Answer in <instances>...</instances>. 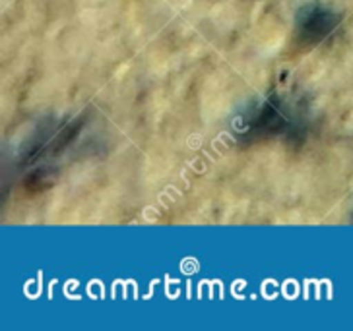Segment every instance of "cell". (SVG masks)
Returning a JSON list of instances; mask_svg holds the SVG:
<instances>
[{
    "label": "cell",
    "mask_w": 353,
    "mask_h": 331,
    "mask_svg": "<svg viewBox=\"0 0 353 331\" xmlns=\"http://www.w3.org/2000/svg\"><path fill=\"white\" fill-rule=\"evenodd\" d=\"M340 18L332 10L324 8L321 4H309L299 12L297 18V30L303 41L319 43L330 37L334 30L338 28Z\"/></svg>",
    "instance_id": "6da1fadb"
},
{
    "label": "cell",
    "mask_w": 353,
    "mask_h": 331,
    "mask_svg": "<svg viewBox=\"0 0 353 331\" xmlns=\"http://www.w3.org/2000/svg\"><path fill=\"white\" fill-rule=\"evenodd\" d=\"M256 122H247L245 132H268V134H283L291 128V114L283 107L276 105L272 99L256 105Z\"/></svg>",
    "instance_id": "7a4b0ae2"
}]
</instances>
